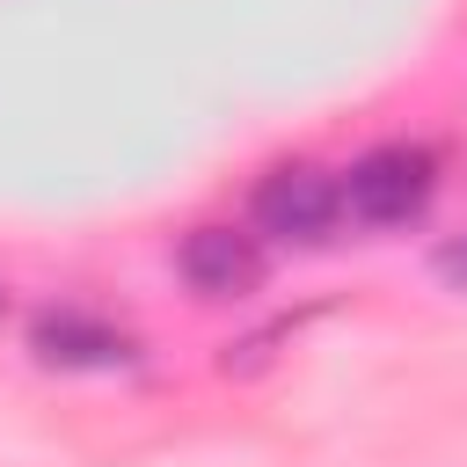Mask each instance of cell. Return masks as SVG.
<instances>
[{"label": "cell", "instance_id": "cell-1", "mask_svg": "<svg viewBox=\"0 0 467 467\" xmlns=\"http://www.w3.org/2000/svg\"><path fill=\"white\" fill-rule=\"evenodd\" d=\"M336 182H343V219H358V226H409L431 204V153H416V146H372Z\"/></svg>", "mask_w": 467, "mask_h": 467}, {"label": "cell", "instance_id": "cell-2", "mask_svg": "<svg viewBox=\"0 0 467 467\" xmlns=\"http://www.w3.org/2000/svg\"><path fill=\"white\" fill-rule=\"evenodd\" d=\"M336 219H343V182L328 168H277L255 190V234H270V241L314 248L336 234Z\"/></svg>", "mask_w": 467, "mask_h": 467}, {"label": "cell", "instance_id": "cell-3", "mask_svg": "<svg viewBox=\"0 0 467 467\" xmlns=\"http://www.w3.org/2000/svg\"><path fill=\"white\" fill-rule=\"evenodd\" d=\"M175 270L197 299H248L263 285V248L241 226H197V234H182Z\"/></svg>", "mask_w": 467, "mask_h": 467}, {"label": "cell", "instance_id": "cell-4", "mask_svg": "<svg viewBox=\"0 0 467 467\" xmlns=\"http://www.w3.org/2000/svg\"><path fill=\"white\" fill-rule=\"evenodd\" d=\"M29 343H36V358H44V365H66V372H109V365H124V358H131V343H124L109 321L80 314V306L36 314Z\"/></svg>", "mask_w": 467, "mask_h": 467}, {"label": "cell", "instance_id": "cell-5", "mask_svg": "<svg viewBox=\"0 0 467 467\" xmlns=\"http://www.w3.org/2000/svg\"><path fill=\"white\" fill-rule=\"evenodd\" d=\"M431 277H438L445 292H467V226H460V234H445V241L431 248Z\"/></svg>", "mask_w": 467, "mask_h": 467}]
</instances>
